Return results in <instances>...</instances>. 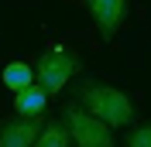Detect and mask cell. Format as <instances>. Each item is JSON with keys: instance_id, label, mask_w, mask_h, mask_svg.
<instances>
[{"instance_id": "cell-8", "label": "cell", "mask_w": 151, "mask_h": 147, "mask_svg": "<svg viewBox=\"0 0 151 147\" xmlns=\"http://www.w3.org/2000/svg\"><path fill=\"white\" fill-rule=\"evenodd\" d=\"M35 147H69V127L62 120L45 123L41 133H38V140H35Z\"/></svg>"}, {"instance_id": "cell-6", "label": "cell", "mask_w": 151, "mask_h": 147, "mask_svg": "<svg viewBox=\"0 0 151 147\" xmlns=\"http://www.w3.org/2000/svg\"><path fill=\"white\" fill-rule=\"evenodd\" d=\"M45 106H48V92L41 89L38 82L28 86V89H21V92H14V113H17V116L35 120V116L45 113Z\"/></svg>"}, {"instance_id": "cell-5", "label": "cell", "mask_w": 151, "mask_h": 147, "mask_svg": "<svg viewBox=\"0 0 151 147\" xmlns=\"http://www.w3.org/2000/svg\"><path fill=\"white\" fill-rule=\"evenodd\" d=\"M41 133V116H10L0 123V147H35Z\"/></svg>"}, {"instance_id": "cell-7", "label": "cell", "mask_w": 151, "mask_h": 147, "mask_svg": "<svg viewBox=\"0 0 151 147\" xmlns=\"http://www.w3.org/2000/svg\"><path fill=\"white\" fill-rule=\"evenodd\" d=\"M4 86L10 92H21L28 86H35V69L28 62H7L4 65Z\"/></svg>"}, {"instance_id": "cell-4", "label": "cell", "mask_w": 151, "mask_h": 147, "mask_svg": "<svg viewBox=\"0 0 151 147\" xmlns=\"http://www.w3.org/2000/svg\"><path fill=\"white\" fill-rule=\"evenodd\" d=\"M86 10H89L93 24L100 28V34L110 41L127 17V0H86Z\"/></svg>"}, {"instance_id": "cell-9", "label": "cell", "mask_w": 151, "mask_h": 147, "mask_svg": "<svg viewBox=\"0 0 151 147\" xmlns=\"http://www.w3.org/2000/svg\"><path fill=\"white\" fill-rule=\"evenodd\" d=\"M124 147H151V123H144V127H131L127 137H124Z\"/></svg>"}, {"instance_id": "cell-3", "label": "cell", "mask_w": 151, "mask_h": 147, "mask_svg": "<svg viewBox=\"0 0 151 147\" xmlns=\"http://www.w3.org/2000/svg\"><path fill=\"white\" fill-rule=\"evenodd\" d=\"M62 123L69 127V137L76 140V147H113V133L106 123L86 113L79 103H69L62 110Z\"/></svg>"}, {"instance_id": "cell-2", "label": "cell", "mask_w": 151, "mask_h": 147, "mask_svg": "<svg viewBox=\"0 0 151 147\" xmlns=\"http://www.w3.org/2000/svg\"><path fill=\"white\" fill-rule=\"evenodd\" d=\"M76 72H79V55L69 51V48H48L45 55L38 58V65H35V79H38V86H41L48 96L62 92V86H65Z\"/></svg>"}, {"instance_id": "cell-1", "label": "cell", "mask_w": 151, "mask_h": 147, "mask_svg": "<svg viewBox=\"0 0 151 147\" xmlns=\"http://www.w3.org/2000/svg\"><path fill=\"white\" fill-rule=\"evenodd\" d=\"M76 103H79L86 113H93L100 123H106L110 130H113V127H131L134 116H137L131 96H127L124 89H117V86H103V82H86V86H79Z\"/></svg>"}]
</instances>
